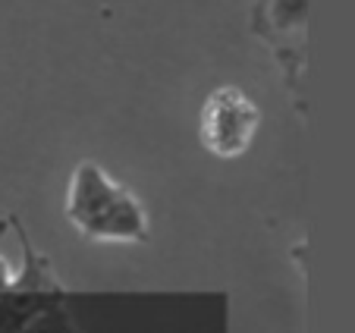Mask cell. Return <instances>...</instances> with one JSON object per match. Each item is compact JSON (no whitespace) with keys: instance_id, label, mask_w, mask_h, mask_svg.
<instances>
[{"instance_id":"obj_2","label":"cell","mask_w":355,"mask_h":333,"mask_svg":"<svg viewBox=\"0 0 355 333\" xmlns=\"http://www.w3.org/2000/svg\"><path fill=\"white\" fill-rule=\"evenodd\" d=\"M305 28H309V0H255L252 32L270 47L283 82L302 110V82H305Z\"/></svg>"},{"instance_id":"obj_3","label":"cell","mask_w":355,"mask_h":333,"mask_svg":"<svg viewBox=\"0 0 355 333\" xmlns=\"http://www.w3.org/2000/svg\"><path fill=\"white\" fill-rule=\"evenodd\" d=\"M261 110L242 88L220 85L205 98L198 117V139L214 157H242L255 142Z\"/></svg>"},{"instance_id":"obj_1","label":"cell","mask_w":355,"mask_h":333,"mask_svg":"<svg viewBox=\"0 0 355 333\" xmlns=\"http://www.w3.org/2000/svg\"><path fill=\"white\" fill-rule=\"evenodd\" d=\"M67 220L85 239L94 242L148 239V214L141 201L92 160L73 170L67 192Z\"/></svg>"}]
</instances>
